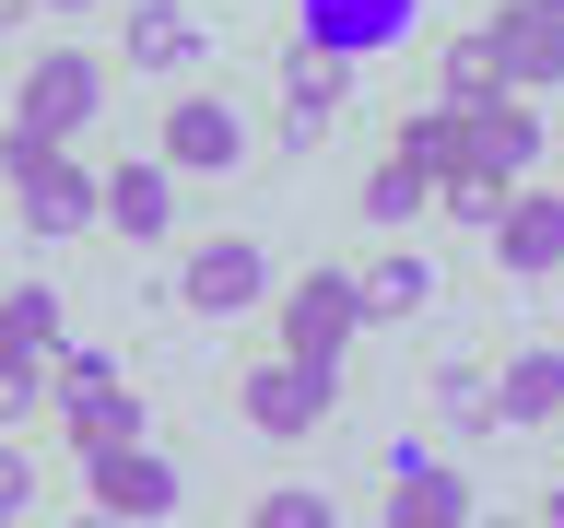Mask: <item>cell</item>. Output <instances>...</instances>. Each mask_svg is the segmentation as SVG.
<instances>
[{"mask_svg": "<svg viewBox=\"0 0 564 528\" xmlns=\"http://www.w3.org/2000/svg\"><path fill=\"white\" fill-rule=\"evenodd\" d=\"M47 399H59V422H70V447L95 458V447H141V387L118 376V352H83L70 341L59 364H47Z\"/></svg>", "mask_w": 564, "mask_h": 528, "instance_id": "obj_2", "label": "cell"}, {"mask_svg": "<svg viewBox=\"0 0 564 528\" xmlns=\"http://www.w3.org/2000/svg\"><path fill=\"white\" fill-rule=\"evenodd\" d=\"M341 47H294L282 59V153H306V141H329V118H341Z\"/></svg>", "mask_w": 564, "mask_h": 528, "instance_id": "obj_12", "label": "cell"}, {"mask_svg": "<svg viewBox=\"0 0 564 528\" xmlns=\"http://www.w3.org/2000/svg\"><path fill=\"white\" fill-rule=\"evenodd\" d=\"M70 528H130V517H106V505H95V517H70Z\"/></svg>", "mask_w": 564, "mask_h": 528, "instance_id": "obj_29", "label": "cell"}, {"mask_svg": "<svg viewBox=\"0 0 564 528\" xmlns=\"http://www.w3.org/2000/svg\"><path fill=\"white\" fill-rule=\"evenodd\" d=\"M494 258H506V282H553L564 271V188H506Z\"/></svg>", "mask_w": 564, "mask_h": 528, "instance_id": "obj_8", "label": "cell"}, {"mask_svg": "<svg viewBox=\"0 0 564 528\" xmlns=\"http://www.w3.org/2000/svg\"><path fill=\"white\" fill-rule=\"evenodd\" d=\"M541 528H564V482H553V493H541Z\"/></svg>", "mask_w": 564, "mask_h": 528, "instance_id": "obj_27", "label": "cell"}, {"mask_svg": "<svg viewBox=\"0 0 564 528\" xmlns=\"http://www.w3.org/2000/svg\"><path fill=\"white\" fill-rule=\"evenodd\" d=\"M247 528H341V517H329V493H317V482H282Z\"/></svg>", "mask_w": 564, "mask_h": 528, "instance_id": "obj_23", "label": "cell"}, {"mask_svg": "<svg viewBox=\"0 0 564 528\" xmlns=\"http://www.w3.org/2000/svg\"><path fill=\"white\" fill-rule=\"evenodd\" d=\"M0 528H24V517H0Z\"/></svg>", "mask_w": 564, "mask_h": 528, "instance_id": "obj_32", "label": "cell"}, {"mask_svg": "<svg viewBox=\"0 0 564 528\" xmlns=\"http://www.w3.org/2000/svg\"><path fill=\"white\" fill-rule=\"evenodd\" d=\"M494 95H506V70H494V35L470 24V35L447 47V70H435V106H458V118H470V106H494Z\"/></svg>", "mask_w": 564, "mask_h": 528, "instance_id": "obj_20", "label": "cell"}, {"mask_svg": "<svg viewBox=\"0 0 564 528\" xmlns=\"http://www.w3.org/2000/svg\"><path fill=\"white\" fill-rule=\"evenodd\" d=\"M35 399H47V364H35V352H0V435H12Z\"/></svg>", "mask_w": 564, "mask_h": 528, "instance_id": "obj_24", "label": "cell"}, {"mask_svg": "<svg viewBox=\"0 0 564 528\" xmlns=\"http://www.w3.org/2000/svg\"><path fill=\"white\" fill-rule=\"evenodd\" d=\"M482 35H494V70H506V95H553V82H564V35H553V12H541V0H506Z\"/></svg>", "mask_w": 564, "mask_h": 528, "instance_id": "obj_11", "label": "cell"}, {"mask_svg": "<svg viewBox=\"0 0 564 528\" xmlns=\"http://www.w3.org/2000/svg\"><path fill=\"white\" fill-rule=\"evenodd\" d=\"M352 200H365V223H377V235H400V223H412V211L435 200V176H423L412 153H377V176H365Z\"/></svg>", "mask_w": 564, "mask_h": 528, "instance_id": "obj_19", "label": "cell"}, {"mask_svg": "<svg viewBox=\"0 0 564 528\" xmlns=\"http://www.w3.org/2000/svg\"><path fill=\"white\" fill-rule=\"evenodd\" d=\"M435 200H447L458 223H482V235H494V211H506V188H494V176H447V188H435Z\"/></svg>", "mask_w": 564, "mask_h": 528, "instance_id": "obj_25", "label": "cell"}, {"mask_svg": "<svg viewBox=\"0 0 564 528\" xmlns=\"http://www.w3.org/2000/svg\"><path fill=\"white\" fill-rule=\"evenodd\" d=\"M494 528H518V517H494Z\"/></svg>", "mask_w": 564, "mask_h": 528, "instance_id": "obj_31", "label": "cell"}, {"mask_svg": "<svg viewBox=\"0 0 564 528\" xmlns=\"http://www.w3.org/2000/svg\"><path fill=\"white\" fill-rule=\"evenodd\" d=\"M352 294H365V329H388V317H423V306H435V258L388 246L377 271H352Z\"/></svg>", "mask_w": 564, "mask_h": 528, "instance_id": "obj_16", "label": "cell"}, {"mask_svg": "<svg viewBox=\"0 0 564 528\" xmlns=\"http://www.w3.org/2000/svg\"><path fill=\"white\" fill-rule=\"evenodd\" d=\"M388 153H412L423 176H458V106H423V118H400V141Z\"/></svg>", "mask_w": 564, "mask_h": 528, "instance_id": "obj_22", "label": "cell"}, {"mask_svg": "<svg viewBox=\"0 0 564 528\" xmlns=\"http://www.w3.org/2000/svg\"><path fill=\"white\" fill-rule=\"evenodd\" d=\"M165 165H176V176L247 165V118H236L224 95H165Z\"/></svg>", "mask_w": 564, "mask_h": 528, "instance_id": "obj_10", "label": "cell"}, {"mask_svg": "<svg viewBox=\"0 0 564 528\" xmlns=\"http://www.w3.org/2000/svg\"><path fill=\"white\" fill-rule=\"evenodd\" d=\"M95 106H106V59H83V47H47V59H24V82H12V130L70 141Z\"/></svg>", "mask_w": 564, "mask_h": 528, "instance_id": "obj_4", "label": "cell"}, {"mask_svg": "<svg viewBox=\"0 0 564 528\" xmlns=\"http://www.w3.org/2000/svg\"><path fill=\"white\" fill-rule=\"evenodd\" d=\"M83 493H95L106 517H130V528L176 517V470L153 447H95V458H83Z\"/></svg>", "mask_w": 564, "mask_h": 528, "instance_id": "obj_9", "label": "cell"}, {"mask_svg": "<svg viewBox=\"0 0 564 528\" xmlns=\"http://www.w3.org/2000/svg\"><path fill=\"white\" fill-rule=\"evenodd\" d=\"M24 505H35V458L0 435V517H24Z\"/></svg>", "mask_w": 564, "mask_h": 528, "instance_id": "obj_26", "label": "cell"}, {"mask_svg": "<svg viewBox=\"0 0 564 528\" xmlns=\"http://www.w3.org/2000/svg\"><path fill=\"white\" fill-rule=\"evenodd\" d=\"M106 223H118L130 246H153L176 223V165L165 153H153V165H106Z\"/></svg>", "mask_w": 564, "mask_h": 528, "instance_id": "obj_15", "label": "cell"}, {"mask_svg": "<svg viewBox=\"0 0 564 528\" xmlns=\"http://www.w3.org/2000/svg\"><path fill=\"white\" fill-rule=\"evenodd\" d=\"M541 12H553V35H564V0H541Z\"/></svg>", "mask_w": 564, "mask_h": 528, "instance_id": "obj_30", "label": "cell"}, {"mask_svg": "<svg viewBox=\"0 0 564 528\" xmlns=\"http://www.w3.org/2000/svg\"><path fill=\"white\" fill-rule=\"evenodd\" d=\"M494 399H506V422H553L564 411V341H529L506 376H494Z\"/></svg>", "mask_w": 564, "mask_h": 528, "instance_id": "obj_17", "label": "cell"}, {"mask_svg": "<svg viewBox=\"0 0 564 528\" xmlns=\"http://www.w3.org/2000/svg\"><path fill=\"white\" fill-rule=\"evenodd\" d=\"M0 352H35V364H59V352H70L59 294H47V282H12V294H0Z\"/></svg>", "mask_w": 564, "mask_h": 528, "instance_id": "obj_18", "label": "cell"}, {"mask_svg": "<svg viewBox=\"0 0 564 528\" xmlns=\"http://www.w3.org/2000/svg\"><path fill=\"white\" fill-rule=\"evenodd\" d=\"M329 399H341V364H294V352H271V364H247V387H236L247 435H271V447L317 435V422H329Z\"/></svg>", "mask_w": 564, "mask_h": 528, "instance_id": "obj_3", "label": "cell"}, {"mask_svg": "<svg viewBox=\"0 0 564 528\" xmlns=\"http://www.w3.org/2000/svg\"><path fill=\"white\" fill-rule=\"evenodd\" d=\"M529 165H541V106L529 95H494L458 118V176H494V188H529ZM447 188V176H435Z\"/></svg>", "mask_w": 564, "mask_h": 528, "instance_id": "obj_5", "label": "cell"}, {"mask_svg": "<svg viewBox=\"0 0 564 528\" xmlns=\"http://www.w3.org/2000/svg\"><path fill=\"white\" fill-rule=\"evenodd\" d=\"M388 528H470V482L435 470L423 447H400L388 458Z\"/></svg>", "mask_w": 564, "mask_h": 528, "instance_id": "obj_13", "label": "cell"}, {"mask_svg": "<svg viewBox=\"0 0 564 528\" xmlns=\"http://www.w3.org/2000/svg\"><path fill=\"white\" fill-rule=\"evenodd\" d=\"M0 176H12L24 235H83V223H106V176H95V165H70V141L0 130Z\"/></svg>", "mask_w": 564, "mask_h": 528, "instance_id": "obj_1", "label": "cell"}, {"mask_svg": "<svg viewBox=\"0 0 564 528\" xmlns=\"http://www.w3.org/2000/svg\"><path fill=\"white\" fill-rule=\"evenodd\" d=\"M435 422H447V435H494V422H506L482 364H435Z\"/></svg>", "mask_w": 564, "mask_h": 528, "instance_id": "obj_21", "label": "cell"}, {"mask_svg": "<svg viewBox=\"0 0 564 528\" xmlns=\"http://www.w3.org/2000/svg\"><path fill=\"white\" fill-rule=\"evenodd\" d=\"M212 35L188 0H130V70H153V82H176V70H200Z\"/></svg>", "mask_w": 564, "mask_h": 528, "instance_id": "obj_14", "label": "cell"}, {"mask_svg": "<svg viewBox=\"0 0 564 528\" xmlns=\"http://www.w3.org/2000/svg\"><path fill=\"white\" fill-rule=\"evenodd\" d=\"M35 12H106V0H35Z\"/></svg>", "mask_w": 564, "mask_h": 528, "instance_id": "obj_28", "label": "cell"}, {"mask_svg": "<svg viewBox=\"0 0 564 528\" xmlns=\"http://www.w3.org/2000/svg\"><path fill=\"white\" fill-rule=\"evenodd\" d=\"M352 329H365V294H352V271H306L294 294H282V352H294V364H341Z\"/></svg>", "mask_w": 564, "mask_h": 528, "instance_id": "obj_7", "label": "cell"}, {"mask_svg": "<svg viewBox=\"0 0 564 528\" xmlns=\"http://www.w3.org/2000/svg\"><path fill=\"white\" fill-rule=\"evenodd\" d=\"M259 294H271V246L259 235H200L188 271H176V306L188 317H247Z\"/></svg>", "mask_w": 564, "mask_h": 528, "instance_id": "obj_6", "label": "cell"}]
</instances>
